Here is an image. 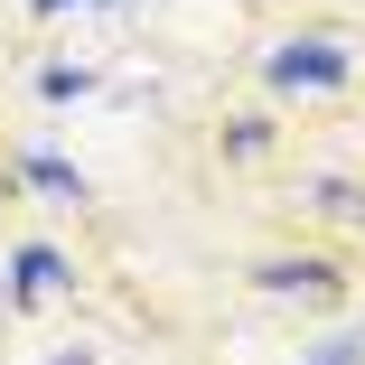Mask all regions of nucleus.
Listing matches in <instances>:
<instances>
[{"label": "nucleus", "mask_w": 365, "mask_h": 365, "mask_svg": "<svg viewBox=\"0 0 365 365\" xmlns=\"http://www.w3.org/2000/svg\"><path fill=\"white\" fill-rule=\"evenodd\" d=\"M272 85H346V47H337V38H290V47H272Z\"/></svg>", "instance_id": "obj_1"}, {"label": "nucleus", "mask_w": 365, "mask_h": 365, "mask_svg": "<svg viewBox=\"0 0 365 365\" xmlns=\"http://www.w3.org/2000/svg\"><path fill=\"white\" fill-rule=\"evenodd\" d=\"M253 281L281 290V300H290V290H300V300H337V272H328V262H262Z\"/></svg>", "instance_id": "obj_2"}, {"label": "nucleus", "mask_w": 365, "mask_h": 365, "mask_svg": "<svg viewBox=\"0 0 365 365\" xmlns=\"http://www.w3.org/2000/svg\"><path fill=\"white\" fill-rule=\"evenodd\" d=\"M56 281H66V262H56L47 244H29V253H19V300H47Z\"/></svg>", "instance_id": "obj_3"}, {"label": "nucleus", "mask_w": 365, "mask_h": 365, "mask_svg": "<svg viewBox=\"0 0 365 365\" xmlns=\"http://www.w3.org/2000/svg\"><path fill=\"white\" fill-rule=\"evenodd\" d=\"M29 178H38V187H56L66 206H76V197H85V178H76V169H56V160H29Z\"/></svg>", "instance_id": "obj_4"}, {"label": "nucleus", "mask_w": 365, "mask_h": 365, "mask_svg": "<svg viewBox=\"0 0 365 365\" xmlns=\"http://www.w3.org/2000/svg\"><path fill=\"white\" fill-rule=\"evenodd\" d=\"M356 356H365V346H356V337H337V346H328V356H309V365H356Z\"/></svg>", "instance_id": "obj_5"}]
</instances>
